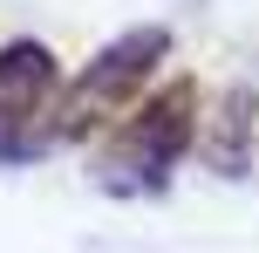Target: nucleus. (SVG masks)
Listing matches in <instances>:
<instances>
[{"label": "nucleus", "mask_w": 259, "mask_h": 253, "mask_svg": "<svg viewBox=\"0 0 259 253\" xmlns=\"http://www.w3.org/2000/svg\"><path fill=\"white\" fill-rule=\"evenodd\" d=\"M184 137H191V89H170L157 103L137 110V123L109 144V185L116 192H143V185H164V171L178 164Z\"/></svg>", "instance_id": "f257e3e1"}, {"label": "nucleus", "mask_w": 259, "mask_h": 253, "mask_svg": "<svg viewBox=\"0 0 259 253\" xmlns=\"http://www.w3.org/2000/svg\"><path fill=\"white\" fill-rule=\"evenodd\" d=\"M170 41H164V27H137V34H123L109 55H96V68L75 82V96L62 103V123L68 130H82V123L96 117V103H116V96L130 89V82H143L150 76V62L164 55Z\"/></svg>", "instance_id": "f03ea898"}, {"label": "nucleus", "mask_w": 259, "mask_h": 253, "mask_svg": "<svg viewBox=\"0 0 259 253\" xmlns=\"http://www.w3.org/2000/svg\"><path fill=\"white\" fill-rule=\"evenodd\" d=\"M48 89H55V55L41 48V41L0 48V130H7V123H27Z\"/></svg>", "instance_id": "7ed1b4c3"}]
</instances>
